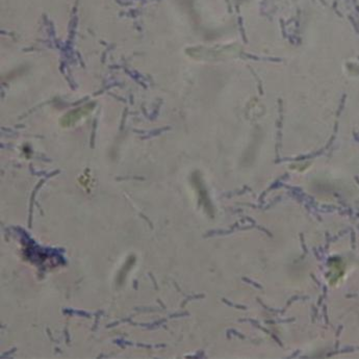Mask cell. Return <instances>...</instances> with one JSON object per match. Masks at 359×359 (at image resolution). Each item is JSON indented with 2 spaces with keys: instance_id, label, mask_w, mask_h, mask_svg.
Segmentation results:
<instances>
[{
  "instance_id": "6da1fadb",
  "label": "cell",
  "mask_w": 359,
  "mask_h": 359,
  "mask_svg": "<svg viewBox=\"0 0 359 359\" xmlns=\"http://www.w3.org/2000/svg\"><path fill=\"white\" fill-rule=\"evenodd\" d=\"M92 110H93V106H91V105L85 106V107H80V108H78V110H75L63 118L62 124L64 126H70L71 124L77 122L78 120L81 119L82 117L89 115Z\"/></svg>"
}]
</instances>
